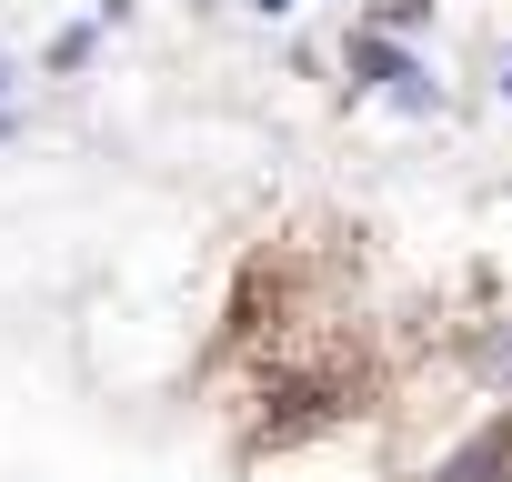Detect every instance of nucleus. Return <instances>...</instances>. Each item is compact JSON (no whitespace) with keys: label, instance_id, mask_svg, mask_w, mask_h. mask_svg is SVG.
<instances>
[{"label":"nucleus","instance_id":"obj_6","mask_svg":"<svg viewBox=\"0 0 512 482\" xmlns=\"http://www.w3.org/2000/svg\"><path fill=\"white\" fill-rule=\"evenodd\" d=\"M0 141H11V101H0Z\"/></svg>","mask_w":512,"mask_h":482},{"label":"nucleus","instance_id":"obj_8","mask_svg":"<svg viewBox=\"0 0 512 482\" xmlns=\"http://www.w3.org/2000/svg\"><path fill=\"white\" fill-rule=\"evenodd\" d=\"M0 91H11V61H0Z\"/></svg>","mask_w":512,"mask_h":482},{"label":"nucleus","instance_id":"obj_4","mask_svg":"<svg viewBox=\"0 0 512 482\" xmlns=\"http://www.w3.org/2000/svg\"><path fill=\"white\" fill-rule=\"evenodd\" d=\"M422 11H432V0H382V21H392V31H412Z\"/></svg>","mask_w":512,"mask_h":482},{"label":"nucleus","instance_id":"obj_1","mask_svg":"<svg viewBox=\"0 0 512 482\" xmlns=\"http://www.w3.org/2000/svg\"><path fill=\"white\" fill-rule=\"evenodd\" d=\"M352 71H362L372 91H392V101H412V111L432 101V71H422V61H412L402 41H382V31H352Z\"/></svg>","mask_w":512,"mask_h":482},{"label":"nucleus","instance_id":"obj_3","mask_svg":"<svg viewBox=\"0 0 512 482\" xmlns=\"http://www.w3.org/2000/svg\"><path fill=\"white\" fill-rule=\"evenodd\" d=\"M91 41H101V21H71V31L51 41V71H81V61H91Z\"/></svg>","mask_w":512,"mask_h":482},{"label":"nucleus","instance_id":"obj_7","mask_svg":"<svg viewBox=\"0 0 512 482\" xmlns=\"http://www.w3.org/2000/svg\"><path fill=\"white\" fill-rule=\"evenodd\" d=\"M502 101H512V61H502Z\"/></svg>","mask_w":512,"mask_h":482},{"label":"nucleus","instance_id":"obj_2","mask_svg":"<svg viewBox=\"0 0 512 482\" xmlns=\"http://www.w3.org/2000/svg\"><path fill=\"white\" fill-rule=\"evenodd\" d=\"M502 452H512V432H482V442H472V452H462L442 482H492V472H502Z\"/></svg>","mask_w":512,"mask_h":482},{"label":"nucleus","instance_id":"obj_5","mask_svg":"<svg viewBox=\"0 0 512 482\" xmlns=\"http://www.w3.org/2000/svg\"><path fill=\"white\" fill-rule=\"evenodd\" d=\"M482 372H492V382H512V342H492V352H482Z\"/></svg>","mask_w":512,"mask_h":482}]
</instances>
